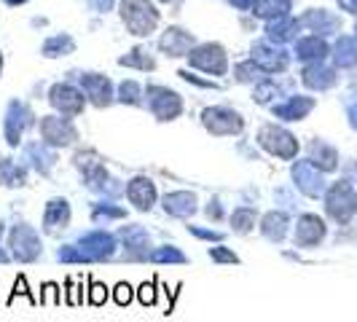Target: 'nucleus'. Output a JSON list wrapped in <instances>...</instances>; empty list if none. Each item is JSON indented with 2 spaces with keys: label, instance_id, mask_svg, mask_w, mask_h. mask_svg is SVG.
Instances as JSON below:
<instances>
[{
  "label": "nucleus",
  "instance_id": "nucleus-1",
  "mask_svg": "<svg viewBox=\"0 0 357 322\" xmlns=\"http://www.w3.org/2000/svg\"><path fill=\"white\" fill-rule=\"evenodd\" d=\"M339 6L349 14H357V0H339Z\"/></svg>",
  "mask_w": 357,
  "mask_h": 322
}]
</instances>
